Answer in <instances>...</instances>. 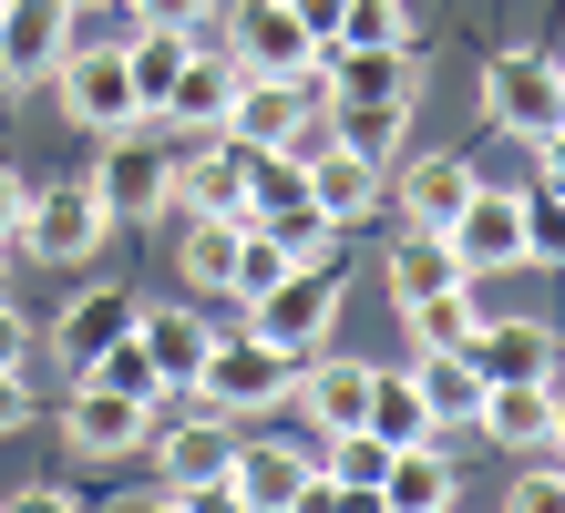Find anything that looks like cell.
I'll return each mask as SVG.
<instances>
[{
    "label": "cell",
    "mask_w": 565,
    "mask_h": 513,
    "mask_svg": "<svg viewBox=\"0 0 565 513\" xmlns=\"http://www.w3.org/2000/svg\"><path fill=\"white\" fill-rule=\"evenodd\" d=\"M298 391V350H278L268 329H216L206 339V370H195V400L226 410V421H257Z\"/></svg>",
    "instance_id": "6da1fadb"
},
{
    "label": "cell",
    "mask_w": 565,
    "mask_h": 513,
    "mask_svg": "<svg viewBox=\"0 0 565 513\" xmlns=\"http://www.w3.org/2000/svg\"><path fill=\"white\" fill-rule=\"evenodd\" d=\"M483 114H493V133H514V145H545L565 124V62L555 52H493L483 62Z\"/></svg>",
    "instance_id": "7a4b0ae2"
},
{
    "label": "cell",
    "mask_w": 565,
    "mask_h": 513,
    "mask_svg": "<svg viewBox=\"0 0 565 513\" xmlns=\"http://www.w3.org/2000/svg\"><path fill=\"white\" fill-rule=\"evenodd\" d=\"M247 329H268L278 350H329V329H340V257H309V267H288L278 288H257L247 298Z\"/></svg>",
    "instance_id": "3957f363"
},
{
    "label": "cell",
    "mask_w": 565,
    "mask_h": 513,
    "mask_svg": "<svg viewBox=\"0 0 565 513\" xmlns=\"http://www.w3.org/2000/svg\"><path fill=\"white\" fill-rule=\"evenodd\" d=\"M114 236V205L93 195V175H62V185H31L21 205V247L42 257V267H83L93 247Z\"/></svg>",
    "instance_id": "277c9868"
},
{
    "label": "cell",
    "mask_w": 565,
    "mask_h": 513,
    "mask_svg": "<svg viewBox=\"0 0 565 513\" xmlns=\"http://www.w3.org/2000/svg\"><path fill=\"white\" fill-rule=\"evenodd\" d=\"M62 441H73L83 462H124L154 441V400L124 391V381H93V370H73V400H62Z\"/></svg>",
    "instance_id": "5b68a950"
},
{
    "label": "cell",
    "mask_w": 565,
    "mask_h": 513,
    "mask_svg": "<svg viewBox=\"0 0 565 513\" xmlns=\"http://www.w3.org/2000/svg\"><path fill=\"white\" fill-rule=\"evenodd\" d=\"M52 83H62V114H73L83 133L154 124V114H145V93H135V73H124V42H73V52L52 62Z\"/></svg>",
    "instance_id": "8992f818"
},
{
    "label": "cell",
    "mask_w": 565,
    "mask_h": 513,
    "mask_svg": "<svg viewBox=\"0 0 565 513\" xmlns=\"http://www.w3.org/2000/svg\"><path fill=\"white\" fill-rule=\"evenodd\" d=\"M216 31H226V62H237L247 83H298L319 62L309 21H298L288 0H237V11H216Z\"/></svg>",
    "instance_id": "52a82bcc"
},
{
    "label": "cell",
    "mask_w": 565,
    "mask_h": 513,
    "mask_svg": "<svg viewBox=\"0 0 565 513\" xmlns=\"http://www.w3.org/2000/svg\"><path fill=\"white\" fill-rule=\"evenodd\" d=\"M145 452H164V483H175V513L195 503H237L226 493V462H237V421L226 410H195V421H164Z\"/></svg>",
    "instance_id": "ba28073f"
},
{
    "label": "cell",
    "mask_w": 565,
    "mask_h": 513,
    "mask_svg": "<svg viewBox=\"0 0 565 513\" xmlns=\"http://www.w3.org/2000/svg\"><path fill=\"white\" fill-rule=\"evenodd\" d=\"M443 247L462 257V278H514L524 267V185H473L452 205Z\"/></svg>",
    "instance_id": "9c48e42d"
},
{
    "label": "cell",
    "mask_w": 565,
    "mask_h": 513,
    "mask_svg": "<svg viewBox=\"0 0 565 513\" xmlns=\"http://www.w3.org/2000/svg\"><path fill=\"white\" fill-rule=\"evenodd\" d=\"M226 493H237L247 513H309V503H340V493H329V472L298 452V441H237Z\"/></svg>",
    "instance_id": "30bf717a"
},
{
    "label": "cell",
    "mask_w": 565,
    "mask_h": 513,
    "mask_svg": "<svg viewBox=\"0 0 565 513\" xmlns=\"http://www.w3.org/2000/svg\"><path fill=\"white\" fill-rule=\"evenodd\" d=\"M164 175H175V145H164L154 124H124V133H104L93 195L114 205V226H124V216H164Z\"/></svg>",
    "instance_id": "8fae6325"
},
{
    "label": "cell",
    "mask_w": 565,
    "mask_h": 513,
    "mask_svg": "<svg viewBox=\"0 0 565 513\" xmlns=\"http://www.w3.org/2000/svg\"><path fill=\"white\" fill-rule=\"evenodd\" d=\"M319 93L329 103H422V62H412V42H371V52L329 42L319 52Z\"/></svg>",
    "instance_id": "7c38bea8"
},
{
    "label": "cell",
    "mask_w": 565,
    "mask_h": 513,
    "mask_svg": "<svg viewBox=\"0 0 565 513\" xmlns=\"http://www.w3.org/2000/svg\"><path fill=\"white\" fill-rule=\"evenodd\" d=\"M237 83H247V73L226 62V42H216V52L195 42V52H185V73L164 83L154 124H164V133H226V114H237Z\"/></svg>",
    "instance_id": "4fadbf2b"
},
{
    "label": "cell",
    "mask_w": 565,
    "mask_h": 513,
    "mask_svg": "<svg viewBox=\"0 0 565 513\" xmlns=\"http://www.w3.org/2000/svg\"><path fill=\"white\" fill-rule=\"evenodd\" d=\"M164 205H185V216H247V154L226 133H195V154H175V175H164Z\"/></svg>",
    "instance_id": "5bb4252c"
},
{
    "label": "cell",
    "mask_w": 565,
    "mask_h": 513,
    "mask_svg": "<svg viewBox=\"0 0 565 513\" xmlns=\"http://www.w3.org/2000/svg\"><path fill=\"white\" fill-rule=\"evenodd\" d=\"M462 360H473L483 381H555L565 339H555V319H493L483 308V329L462 339Z\"/></svg>",
    "instance_id": "9a60e30c"
},
{
    "label": "cell",
    "mask_w": 565,
    "mask_h": 513,
    "mask_svg": "<svg viewBox=\"0 0 565 513\" xmlns=\"http://www.w3.org/2000/svg\"><path fill=\"white\" fill-rule=\"evenodd\" d=\"M135 339H145V360H154V391L164 400H195V370H206V339L216 319H195V308H135Z\"/></svg>",
    "instance_id": "2e32d148"
},
{
    "label": "cell",
    "mask_w": 565,
    "mask_h": 513,
    "mask_svg": "<svg viewBox=\"0 0 565 513\" xmlns=\"http://www.w3.org/2000/svg\"><path fill=\"white\" fill-rule=\"evenodd\" d=\"M473 431L493 441V452H545L555 441V381H483Z\"/></svg>",
    "instance_id": "e0dca14e"
},
{
    "label": "cell",
    "mask_w": 565,
    "mask_h": 513,
    "mask_svg": "<svg viewBox=\"0 0 565 513\" xmlns=\"http://www.w3.org/2000/svg\"><path fill=\"white\" fill-rule=\"evenodd\" d=\"M473 154H412L402 175H381V195L402 205V226H452V205L473 195Z\"/></svg>",
    "instance_id": "ac0fdd59"
},
{
    "label": "cell",
    "mask_w": 565,
    "mask_h": 513,
    "mask_svg": "<svg viewBox=\"0 0 565 513\" xmlns=\"http://www.w3.org/2000/svg\"><path fill=\"white\" fill-rule=\"evenodd\" d=\"M288 400L319 421V441H329V431H360V400H371V360H329V350H309V360H298V391H288Z\"/></svg>",
    "instance_id": "d6986e66"
},
{
    "label": "cell",
    "mask_w": 565,
    "mask_h": 513,
    "mask_svg": "<svg viewBox=\"0 0 565 513\" xmlns=\"http://www.w3.org/2000/svg\"><path fill=\"white\" fill-rule=\"evenodd\" d=\"M0 52H11L21 83H42L73 52V0H0Z\"/></svg>",
    "instance_id": "ffe728a7"
},
{
    "label": "cell",
    "mask_w": 565,
    "mask_h": 513,
    "mask_svg": "<svg viewBox=\"0 0 565 513\" xmlns=\"http://www.w3.org/2000/svg\"><path fill=\"white\" fill-rule=\"evenodd\" d=\"M381 278H391V308H422V298L462 288V257L443 247V226H402V236H391V257H381Z\"/></svg>",
    "instance_id": "44dd1931"
},
{
    "label": "cell",
    "mask_w": 565,
    "mask_h": 513,
    "mask_svg": "<svg viewBox=\"0 0 565 513\" xmlns=\"http://www.w3.org/2000/svg\"><path fill=\"white\" fill-rule=\"evenodd\" d=\"M412 391H422V410H431V431H473V410H483V370L462 360V350H412Z\"/></svg>",
    "instance_id": "7402d4cb"
},
{
    "label": "cell",
    "mask_w": 565,
    "mask_h": 513,
    "mask_svg": "<svg viewBox=\"0 0 565 513\" xmlns=\"http://www.w3.org/2000/svg\"><path fill=\"white\" fill-rule=\"evenodd\" d=\"M381 175H391V164L350 154V145H319L309 154V205H319L329 226H350V216H371V205H381Z\"/></svg>",
    "instance_id": "603a6c76"
},
{
    "label": "cell",
    "mask_w": 565,
    "mask_h": 513,
    "mask_svg": "<svg viewBox=\"0 0 565 513\" xmlns=\"http://www.w3.org/2000/svg\"><path fill=\"white\" fill-rule=\"evenodd\" d=\"M452 493H462V472H452L443 441H402V452L381 462V503L391 513H443Z\"/></svg>",
    "instance_id": "cb8c5ba5"
},
{
    "label": "cell",
    "mask_w": 565,
    "mask_h": 513,
    "mask_svg": "<svg viewBox=\"0 0 565 513\" xmlns=\"http://www.w3.org/2000/svg\"><path fill=\"white\" fill-rule=\"evenodd\" d=\"M135 308H145L135 288H93V298H73V308H62V329H52V350L73 360V370H93L124 329H135Z\"/></svg>",
    "instance_id": "d4e9b609"
},
{
    "label": "cell",
    "mask_w": 565,
    "mask_h": 513,
    "mask_svg": "<svg viewBox=\"0 0 565 513\" xmlns=\"http://www.w3.org/2000/svg\"><path fill=\"white\" fill-rule=\"evenodd\" d=\"M360 431L391 441V452H402V441H443V431H431V410H422V391H412V370H381V360H371V400H360Z\"/></svg>",
    "instance_id": "484cf974"
},
{
    "label": "cell",
    "mask_w": 565,
    "mask_h": 513,
    "mask_svg": "<svg viewBox=\"0 0 565 513\" xmlns=\"http://www.w3.org/2000/svg\"><path fill=\"white\" fill-rule=\"evenodd\" d=\"M237 236H247V216H185V247H175V267L206 298H226V278H237Z\"/></svg>",
    "instance_id": "4316f807"
},
{
    "label": "cell",
    "mask_w": 565,
    "mask_h": 513,
    "mask_svg": "<svg viewBox=\"0 0 565 513\" xmlns=\"http://www.w3.org/2000/svg\"><path fill=\"white\" fill-rule=\"evenodd\" d=\"M412 319V350H462V339L483 329V278H462V288H443V298H422V308H402Z\"/></svg>",
    "instance_id": "83f0119b"
},
{
    "label": "cell",
    "mask_w": 565,
    "mask_h": 513,
    "mask_svg": "<svg viewBox=\"0 0 565 513\" xmlns=\"http://www.w3.org/2000/svg\"><path fill=\"white\" fill-rule=\"evenodd\" d=\"M402 124H412V103H329V133H340L350 154H371V164L402 154Z\"/></svg>",
    "instance_id": "f1b7e54d"
},
{
    "label": "cell",
    "mask_w": 565,
    "mask_h": 513,
    "mask_svg": "<svg viewBox=\"0 0 565 513\" xmlns=\"http://www.w3.org/2000/svg\"><path fill=\"white\" fill-rule=\"evenodd\" d=\"M381 462H391V441L329 431V493H340V503H381Z\"/></svg>",
    "instance_id": "f546056e"
},
{
    "label": "cell",
    "mask_w": 565,
    "mask_h": 513,
    "mask_svg": "<svg viewBox=\"0 0 565 513\" xmlns=\"http://www.w3.org/2000/svg\"><path fill=\"white\" fill-rule=\"evenodd\" d=\"M329 42L371 52V42H412V0H340V31Z\"/></svg>",
    "instance_id": "4dcf8cb0"
},
{
    "label": "cell",
    "mask_w": 565,
    "mask_h": 513,
    "mask_svg": "<svg viewBox=\"0 0 565 513\" xmlns=\"http://www.w3.org/2000/svg\"><path fill=\"white\" fill-rule=\"evenodd\" d=\"M524 267H565V185H524Z\"/></svg>",
    "instance_id": "1f68e13d"
},
{
    "label": "cell",
    "mask_w": 565,
    "mask_h": 513,
    "mask_svg": "<svg viewBox=\"0 0 565 513\" xmlns=\"http://www.w3.org/2000/svg\"><path fill=\"white\" fill-rule=\"evenodd\" d=\"M268 236H278L298 267H309V257H340V226H329L319 205H288V216H268Z\"/></svg>",
    "instance_id": "d6a6232c"
},
{
    "label": "cell",
    "mask_w": 565,
    "mask_h": 513,
    "mask_svg": "<svg viewBox=\"0 0 565 513\" xmlns=\"http://www.w3.org/2000/svg\"><path fill=\"white\" fill-rule=\"evenodd\" d=\"M93 381H124V391H145V400H164V391H154V360H145V339H135V329H124L114 350L93 360Z\"/></svg>",
    "instance_id": "836d02e7"
},
{
    "label": "cell",
    "mask_w": 565,
    "mask_h": 513,
    "mask_svg": "<svg viewBox=\"0 0 565 513\" xmlns=\"http://www.w3.org/2000/svg\"><path fill=\"white\" fill-rule=\"evenodd\" d=\"M504 503H514V513H565V462H535Z\"/></svg>",
    "instance_id": "e575fe53"
},
{
    "label": "cell",
    "mask_w": 565,
    "mask_h": 513,
    "mask_svg": "<svg viewBox=\"0 0 565 513\" xmlns=\"http://www.w3.org/2000/svg\"><path fill=\"white\" fill-rule=\"evenodd\" d=\"M216 0H124V21H164V31H195Z\"/></svg>",
    "instance_id": "d590c367"
},
{
    "label": "cell",
    "mask_w": 565,
    "mask_h": 513,
    "mask_svg": "<svg viewBox=\"0 0 565 513\" xmlns=\"http://www.w3.org/2000/svg\"><path fill=\"white\" fill-rule=\"evenodd\" d=\"M31 421V381H21V370H0V441H11Z\"/></svg>",
    "instance_id": "8d00e7d4"
},
{
    "label": "cell",
    "mask_w": 565,
    "mask_h": 513,
    "mask_svg": "<svg viewBox=\"0 0 565 513\" xmlns=\"http://www.w3.org/2000/svg\"><path fill=\"white\" fill-rule=\"evenodd\" d=\"M21 205H31V185L11 175V164H0V247H11V236H21Z\"/></svg>",
    "instance_id": "74e56055"
},
{
    "label": "cell",
    "mask_w": 565,
    "mask_h": 513,
    "mask_svg": "<svg viewBox=\"0 0 565 513\" xmlns=\"http://www.w3.org/2000/svg\"><path fill=\"white\" fill-rule=\"evenodd\" d=\"M21 360H31V329H21V308L0 298V370H21Z\"/></svg>",
    "instance_id": "f35d334b"
},
{
    "label": "cell",
    "mask_w": 565,
    "mask_h": 513,
    "mask_svg": "<svg viewBox=\"0 0 565 513\" xmlns=\"http://www.w3.org/2000/svg\"><path fill=\"white\" fill-rule=\"evenodd\" d=\"M288 11H298V21H309V42L329 52V31H340V0H288Z\"/></svg>",
    "instance_id": "ab89813d"
},
{
    "label": "cell",
    "mask_w": 565,
    "mask_h": 513,
    "mask_svg": "<svg viewBox=\"0 0 565 513\" xmlns=\"http://www.w3.org/2000/svg\"><path fill=\"white\" fill-rule=\"evenodd\" d=\"M535 164H545V185H565V124L545 133V145H535Z\"/></svg>",
    "instance_id": "60d3db41"
},
{
    "label": "cell",
    "mask_w": 565,
    "mask_h": 513,
    "mask_svg": "<svg viewBox=\"0 0 565 513\" xmlns=\"http://www.w3.org/2000/svg\"><path fill=\"white\" fill-rule=\"evenodd\" d=\"M545 452H565V381H555V441H545Z\"/></svg>",
    "instance_id": "b9f144b4"
},
{
    "label": "cell",
    "mask_w": 565,
    "mask_h": 513,
    "mask_svg": "<svg viewBox=\"0 0 565 513\" xmlns=\"http://www.w3.org/2000/svg\"><path fill=\"white\" fill-rule=\"evenodd\" d=\"M11 93H21V73H11V52H0V103H11Z\"/></svg>",
    "instance_id": "7bdbcfd3"
},
{
    "label": "cell",
    "mask_w": 565,
    "mask_h": 513,
    "mask_svg": "<svg viewBox=\"0 0 565 513\" xmlns=\"http://www.w3.org/2000/svg\"><path fill=\"white\" fill-rule=\"evenodd\" d=\"M73 11H93V0H73Z\"/></svg>",
    "instance_id": "ee69618b"
}]
</instances>
